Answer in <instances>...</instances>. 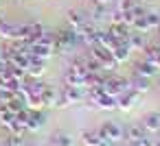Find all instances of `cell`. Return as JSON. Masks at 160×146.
<instances>
[{
    "label": "cell",
    "mask_w": 160,
    "mask_h": 146,
    "mask_svg": "<svg viewBox=\"0 0 160 146\" xmlns=\"http://www.w3.org/2000/svg\"><path fill=\"white\" fill-rule=\"evenodd\" d=\"M31 57L35 59H42V61H48L53 57V48L51 46H44V44H29V50H27Z\"/></svg>",
    "instance_id": "5b68a950"
},
{
    "label": "cell",
    "mask_w": 160,
    "mask_h": 146,
    "mask_svg": "<svg viewBox=\"0 0 160 146\" xmlns=\"http://www.w3.org/2000/svg\"><path fill=\"white\" fill-rule=\"evenodd\" d=\"M40 96H42V103H44V105H55L57 92H55V89H51V87L46 85V87H44V92H42Z\"/></svg>",
    "instance_id": "d6986e66"
},
{
    "label": "cell",
    "mask_w": 160,
    "mask_h": 146,
    "mask_svg": "<svg viewBox=\"0 0 160 146\" xmlns=\"http://www.w3.org/2000/svg\"><path fill=\"white\" fill-rule=\"evenodd\" d=\"M81 139H83L86 146H99V144L103 142L101 135H99V131H83V133H81Z\"/></svg>",
    "instance_id": "9a60e30c"
},
{
    "label": "cell",
    "mask_w": 160,
    "mask_h": 146,
    "mask_svg": "<svg viewBox=\"0 0 160 146\" xmlns=\"http://www.w3.org/2000/svg\"><path fill=\"white\" fill-rule=\"evenodd\" d=\"M97 2H99V5H108V2H110V0H97Z\"/></svg>",
    "instance_id": "d4e9b609"
},
{
    "label": "cell",
    "mask_w": 160,
    "mask_h": 146,
    "mask_svg": "<svg viewBox=\"0 0 160 146\" xmlns=\"http://www.w3.org/2000/svg\"><path fill=\"white\" fill-rule=\"evenodd\" d=\"M123 137H125L127 142L138 144V142L145 137V131H142L140 126H127V129H123Z\"/></svg>",
    "instance_id": "9c48e42d"
},
{
    "label": "cell",
    "mask_w": 160,
    "mask_h": 146,
    "mask_svg": "<svg viewBox=\"0 0 160 146\" xmlns=\"http://www.w3.org/2000/svg\"><path fill=\"white\" fill-rule=\"evenodd\" d=\"M62 94H64V98L68 100V105L86 100V87H70V85H64Z\"/></svg>",
    "instance_id": "277c9868"
},
{
    "label": "cell",
    "mask_w": 160,
    "mask_h": 146,
    "mask_svg": "<svg viewBox=\"0 0 160 146\" xmlns=\"http://www.w3.org/2000/svg\"><path fill=\"white\" fill-rule=\"evenodd\" d=\"M121 146H136V144H134V142H127V139H125V142H123Z\"/></svg>",
    "instance_id": "cb8c5ba5"
},
{
    "label": "cell",
    "mask_w": 160,
    "mask_h": 146,
    "mask_svg": "<svg viewBox=\"0 0 160 146\" xmlns=\"http://www.w3.org/2000/svg\"><path fill=\"white\" fill-rule=\"evenodd\" d=\"M145 18H147L149 26H158V22H160V16H156V13H145Z\"/></svg>",
    "instance_id": "7402d4cb"
},
{
    "label": "cell",
    "mask_w": 160,
    "mask_h": 146,
    "mask_svg": "<svg viewBox=\"0 0 160 146\" xmlns=\"http://www.w3.org/2000/svg\"><path fill=\"white\" fill-rule=\"evenodd\" d=\"M94 105H97V107H101V109H116V98L103 92V94H99V96H97Z\"/></svg>",
    "instance_id": "8fae6325"
},
{
    "label": "cell",
    "mask_w": 160,
    "mask_h": 146,
    "mask_svg": "<svg viewBox=\"0 0 160 146\" xmlns=\"http://www.w3.org/2000/svg\"><path fill=\"white\" fill-rule=\"evenodd\" d=\"M9 70V61L7 59H2V57H0V76H2L5 72Z\"/></svg>",
    "instance_id": "603a6c76"
},
{
    "label": "cell",
    "mask_w": 160,
    "mask_h": 146,
    "mask_svg": "<svg viewBox=\"0 0 160 146\" xmlns=\"http://www.w3.org/2000/svg\"><path fill=\"white\" fill-rule=\"evenodd\" d=\"M134 98H136V92H134V89H127V92H123L121 96H116V107H121V109H129L132 103H134Z\"/></svg>",
    "instance_id": "7c38bea8"
},
{
    "label": "cell",
    "mask_w": 160,
    "mask_h": 146,
    "mask_svg": "<svg viewBox=\"0 0 160 146\" xmlns=\"http://www.w3.org/2000/svg\"><path fill=\"white\" fill-rule=\"evenodd\" d=\"M112 57L116 59V63L125 61V59L129 57V44H116V46L112 48Z\"/></svg>",
    "instance_id": "4fadbf2b"
},
{
    "label": "cell",
    "mask_w": 160,
    "mask_h": 146,
    "mask_svg": "<svg viewBox=\"0 0 160 146\" xmlns=\"http://www.w3.org/2000/svg\"><path fill=\"white\" fill-rule=\"evenodd\" d=\"M99 135H101V139L103 142H118V139H123V126L118 124V122H114V120H108L101 129H99Z\"/></svg>",
    "instance_id": "7a4b0ae2"
},
{
    "label": "cell",
    "mask_w": 160,
    "mask_h": 146,
    "mask_svg": "<svg viewBox=\"0 0 160 146\" xmlns=\"http://www.w3.org/2000/svg\"><path fill=\"white\" fill-rule=\"evenodd\" d=\"M44 122L42 109H29V120H27V131H38Z\"/></svg>",
    "instance_id": "52a82bcc"
},
{
    "label": "cell",
    "mask_w": 160,
    "mask_h": 146,
    "mask_svg": "<svg viewBox=\"0 0 160 146\" xmlns=\"http://www.w3.org/2000/svg\"><path fill=\"white\" fill-rule=\"evenodd\" d=\"M99 146H112V144H110V142H101Z\"/></svg>",
    "instance_id": "484cf974"
},
{
    "label": "cell",
    "mask_w": 160,
    "mask_h": 146,
    "mask_svg": "<svg viewBox=\"0 0 160 146\" xmlns=\"http://www.w3.org/2000/svg\"><path fill=\"white\" fill-rule=\"evenodd\" d=\"M127 89H129V81H123V79H116V76L103 81V92L110 94V96H114V98L121 96V94L127 92Z\"/></svg>",
    "instance_id": "3957f363"
},
{
    "label": "cell",
    "mask_w": 160,
    "mask_h": 146,
    "mask_svg": "<svg viewBox=\"0 0 160 146\" xmlns=\"http://www.w3.org/2000/svg\"><path fill=\"white\" fill-rule=\"evenodd\" d=\"M136 72L140 76H153L156 74V66L149 63V61H140V63H136Z\"/></svg>",
    "instance_id": "2e32d148"
},
{
    "label": "cell",
    "mask_w": 160,
    "mask_h": 146,
    "mask_svg": "<svg viewBox=\"0 0 160 146\" xmlns=\"http://www.w3.org/2000/svg\"><path fill=\"white\" fill-rule=\"evenodd\" d=\"M0 146H5V144H0Z\"/></svg>",
    "instance_id": "83f0119b"
},
{
    "label": "cell",
    "mask_w": 160,
    "mask_h": 146,
    "mask_svg": "<svg viewBox=\"0 0 160 146\" xmlns=\"http://www.w3.org/2000/svg\"><path fill=\"white\" fill-rule=\"evenodd\" d=\"M108 33L116 39V44H127V39H129V35H132V33H129V26H125L123 22H121V24H112Z\"/></svg>",
    "instance_id": "8992f818"
},
{
    "label": "cell",
    "mask_w": 160,
    "mask_h": 146,
    "mask_svg": "<svg viewBox=\"0 0 160 146\" xmlns=\"http://www.w3.org/2000/svg\"><path fill=\"white\" fill-rule=\"evenodd\" d=\"M44 63H46V61L31 57V61H29V68H27V74H31V76H40V74L44 72Z\"/></svg>",
    "instance_id": "5bb4252c"
},
{
    "label": "cell",
    "mask_w": 160,
    "mask_h": 146,
    "mask_svg": "<svg viewBox=\"0 0 160 146\" xmlns=\"http://www.w3.org/2000/svg\"><path fill=\"white\" fill-rule=\"evenodd\" d=\"M22 144H24V135H16V133H11L9 139L5 142V146H22Z\"/></svg>",
    "instance_id": "44dd1931"
},
{
    "label": "cell",
    "mask_w": 160,
    "mask_h": 146,
    "mask_svg": "<svg viewBox=\"0 0 160 146\" xmlns=\"http://www.w3.org/2000/svg\"><path fill=\"white\" fill-rule=\"evenodd\" d=\"M142 129L151 131V133L160 131V113H147L145 120H142Z\"/></svg>",
    "instance_id": "30bf717a"
},
{
    "label": "cell",
    "mask_w": 160,
    "mask_h": 146,
    "mask_svg": "<svg viewBox=\"0 0 160 146\" xmlns=\"http://www.w3.org/2000/svg\"><path fill=\"white\" fill-rule=\"evenodd\" d=\"M83 66H86V72H103L101 63H99L94 57H90V59H83Z\"/></svg>",
    "instance_id": "ffe728a7"
},
{
    "label": "cell",
    "mask_w": 160,
    "mask_h": 146,
    "mask_svg": "<svg viewBox=\"0 0 160 146\" xmlns=\"http://www.w3.org/2000/svg\"><path fill=\"white\" fill-rule=\"evenodd\" d=\"M66 18H68V24H70L75 31H79V29L86 24V22H83V18H81L77 11H68V16H66Z\"/></svg>",
    "instance_id": "ac0fdd59"
},
{
    "label": "cell",
    "mask_w": 160,
    "mask_h": 146,
    "mask_svg": "<svg viewBox=\"0 0 160 146\" xmlns=\"http://www.w3.org/2000/svg\"><path fill=\"white\" fill-rule=\"evenodd\" d=\"M153 146H160V139H156V142H153Z\"/></svg>",
    "instance_id": "4316f807"
},
{
    "label": "cell",
    "mask_w": 160,
    "mask_h": 146,
    "mask_svg": "<svg viewBox=\"0 0 160 146\" xmlns=\"http://www.w3.org/2000/svg\"><path fill=\"white\" fill-rule=\"evenodd\" d=\"M72 135L70 133H55L53 135V146H72Z\"/></svg>",
    "instance_id": "e0dca14e"
},
{
    "label": "cell",
    "mask_w": 160,
    "mask_h": 146,
    "mask_svg": "<svg viewBox=\"0 0 160 146\" xmlns=\"http://www.w3.org/2000/svg\"><path fill=\"white\" fill-rule=\"evenodd\" d=\"M44 87H46V83H42V81H33V83H22V92L27 94V98H29V96H40V94L44 92Z\"/></svg>",
    "instance_id": "ba28073f"
},
{
    "label": "cell",
    "mask_w": 160,
    "mask_h": 146,
    "mask_svg": "<svg viewBox=\"0 0 160 146\" xmlns=\"http://www.w3.org/2000/svg\"><path fill=\"white\" fill-rule=\"evenodd\" d=\"M90 57H94L99 63H101V68L105 70V72H110V70H114L116 68V59L112 57V50H108V48H103V46H90Z\"/></svg>",
    "instance_id": "6da1fadb"
}]
</instances>
